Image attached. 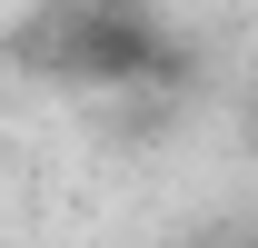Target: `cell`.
<instances>
[{"label": "cell", "instance_id": "2", "mask_svg": "<svg viewBox=\"0 0 258 248\" xmlns=\"http://www.w3.org/2000/svg\"><path fill=\"white\" fill-rule=\"evenodd\" d=\"M109 10H149V0H109Z\"/></svg>", "mask_w": 258, "mask_h": 248}, {"label": "cell", "instance_id": "3", "mask_svg": "<svg viewBox=\"0 0 258 248\" xmlns=\"http://www.w3.org/2000/svg\"><path fill=\"white\" fill-rule=\"evenodd\" d=\"M248 129H258V90H248Z\"/></svg>", "mask_w": 258, "mask_h": 248}, {"label": "cell", "instance_id": "1", "mask_svg": "<svg viewBox=\"0 0 258 248\" xmlns=\"http://www.w3.org/2000/svg\"><path fill=\"white\" fill-rule=\"evenodd\" d=\"M50 70L80 80V90H189V50L149 20V10H109V0H80L70 20H50Z\"/></svg>", "mask_w": 258, "mask_h": 248}]
</instances>
